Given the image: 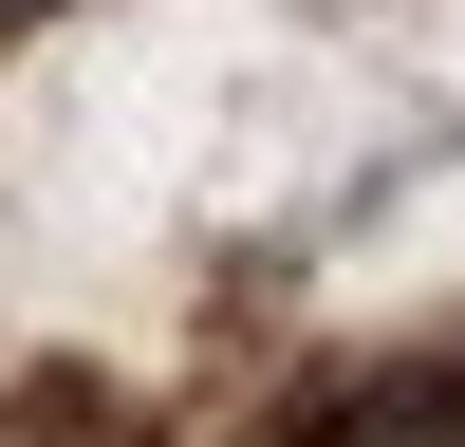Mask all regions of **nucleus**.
I'll return each mask as SVG.
<instances>
[{
    "label": "nucleus",
    "instance_id": "f257e3e1",
    "mask_svg": "<svg viewBox=\"0 0 465 447\" xmlns=\"http://www.w3.org/2000/svg\"><path fill=\"white\" fill-rule=\"evenodd\" d=\"M465 410H354V429H317V447H447Z\"/></svg>",
    "mask_w": 465,
    "mask_h": 447
},
{
    "label": "nucleus",
    "instance_id": "f03ea898",
    "mask_svg": "<svg viewBox=\"0 0 465 447\" xmlns=\"http://www.w3.org/2000/svg\"><path fill=\"white\" fill-rule=\"evenodd\" d=\"M0 19H19V0H0Z\"/></svg>",
    "mask_w": 465,
    "mask_h": 447
}]
</instances>
